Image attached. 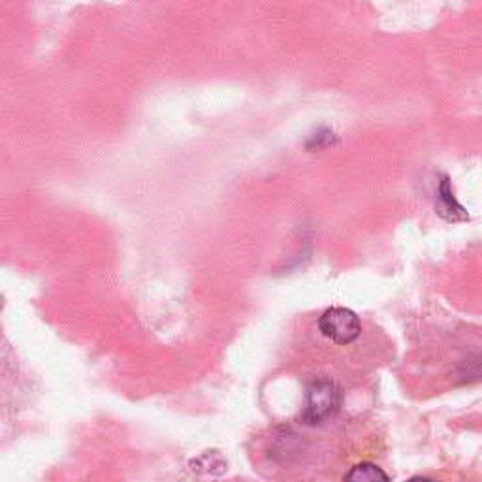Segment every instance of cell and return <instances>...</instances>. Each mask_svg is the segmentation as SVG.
<instances>
[{
    "label": "cell",
    "mask_w": 482,
    "mask_h": 482,
    "mask_svg": "<svg viewBox=\"0 0 482 482\" xmlns=\"http://www.w3.org/2000/svg\"><path fill=\"white\" fill-rule=\"evenodd\" d=\"M344 482H390V478L379 466L362 462L345 475Z\"/></svg>",
    "instance_id": "obj_4"
},
{
    "label": "cell",
    "mask_w": 482,
    "mask_h": 482,
    "mask_svg": "<svg viewBox=\"0 0 482 482\" xmlns=\"http://www.w3.org/2000/svg\"><path fill=\"white\" fill-rule=\"evenodd\" d=\"M407 482H434V480L424 478V477H415V478H411V480H407Z\"/></svg>",
    "instance_id": "obj_5"
},
{
    "label": "cell",
    "mask_w": 482,
    "mask_h": 482,
    "mask_svg": "<svg viewBox=\"0 0 482 482\" xmlns=\"http://www.w3.org/2000/svg\"><path fill=\"white\" fill-rule=\"evenodd\" d=\"M319 328L324 337L335 345H351L356 342L362 324L354 311L347 307H330L319 319Z\"/></svg>",
    "instance_id": "obj_2"
},
{
    "label": "cell",
    "mask_w": 482,
    "mask_h": 482,
    "mask_svg": "<svg viewBox=\"0 0 482 482\" xmlns=\"http://www.w3.org/2000/svg\"><path fill=\"white\" fill-rule=\"evenodd\" d=\"M437 213L452 222H458V220H467L469 215L466 211V208L456 200L455 192H452L450 181L448 178H443L437 189Z\"/></svg>",
    "instance_id": "obj_3"
},
{
    "label": "cell",
    "mask_w": 482,
    "mask_h": 482,
    "mask_svg": "<svg viewBox=\"0 0 482 482\" xmlns=\"http://www.w3.org/2000/svg\"><path fill=\"white\" fill-rule=\"evenodd\" d=\"M344 405V390L335 381L321 377L307 386L302 420L309 426H317L333 418Z\"/></svg>",
    "instance_id": "obj_1"
}]
</instances>
